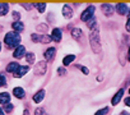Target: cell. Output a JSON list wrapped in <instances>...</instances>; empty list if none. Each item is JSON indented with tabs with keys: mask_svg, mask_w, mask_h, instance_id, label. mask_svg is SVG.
<instances>
[{
	"mask_svg": "<svg viewBox=\"0 0 130 115\" xmlns=\"http://www.w3.org/2000/svg\"><path fill=\"white\" fill-rule=\"evenodd\" d=\"M0 51H2V44H0Z\"/></svg>",
	"mask_w": 130,
	"mask_h": 115,
	"instance_id": "obj_37",
	"label": "cell"
},
{
	"mask_svg": "<svg viewBox=\"0 0 130 115\" xmlns=\"http://www.w3.org/2000/svg\"><path fill=\"white\" fill-rule=\"evenodd\" d=\"M127 56H129V60H130V47H129V51H127Z\"/></svg>",
	"mask_w": 130,
	"mask_h": 115,
	"instance_id": "obj_36",
	"label": "cell"
},
{
	"mask_svg": "<svg viewBox=\"0 0 130 115\" xmlns=\"http://www.w3.org/2000/svg\"><path fill=\"white\" fill-rule=\"evenodd\" d=\"M102 10H103V13L106 16H111L113 13V10H115V5H112V4H103L102 5Z\"/></svg>",
	"mask_w": 130,
	"mask_h": 115,
	"instance_id": "obj_11",
	"label": "cell"
},
{
	"mask_svg": "<svg viewBox=\"0 0 130 115\" xmlns=\"http://www.w3.org/2000/svg\"><path fill=\"white\" fill-rule=\"evenodd\" d=\"M94 12H96V7H94V5H89V7L82 13L80 19H82L83 22H88V21H91V19L94 17Z\"/></svg>",
	"mask_w": 130,
	"mask_h": 115,
	"instance_id": "obj_3",
	"label": "cell"
},
{
	"mask_svg": "<svg viewBox=\"0 0 130 115\" xmlns=\"http://www.w3.org/2000/svg\"><path fill=\"white\" fill-rule=\"evenodd\" d=\"M13 107H14V106H13L12 104H5V105H4V111H7V112H10V111L13 110Z\"/></svg>",
	"mask_w": 130,
	"mask_h": 115,
	"instance_id": "obj_28",
	"label": "cell"
},
{
	"mask_svg": "<svg viewBox=\"0 0 130 115\" xmlns=\"http://www.w3.org/2000/svg\"><path fill=\"white\" fill-rule=\"evenodd\" d=\"M35 115H48V114L45 111V109H42V107H38V109L36 110Z\"/></svg>",
	"mask_w": 130,
	"mask_h": 115,
	"instance_id": "obj_25",
	"label": "cell"
},
{
	"mask_svg": "<svg viewBox=\"0 0 130 115\" xmlns=\"http://www.w3.org/2000/svg\"><path fill=\"white\" fill-rule=\"evenodd\" d=\"M13 56L17 58V59H22V58H24L26 56V47L22 46V45H19L18 47H15L14 49V52H13Z\"/></svg>",
	"mask_w": 130,
	"mask_h": 115,
	"instance_id": "obj_6",
	"label": "cell"
},
{
	"mask_svg": "<svg viewBox=\"0 0 130 115\" xmlns=\"http://www.w3.org/2000/svg\"><path fill=\"white\" fill-rule=\"evenodd\" d=\"M62 16L67 18V19H70L73 17V9L69 5H64L62 7Z\"/></svg>",
	"mask_w": 130,
	"mask_h": 115,
	"instance_id": "obj_8",
	"label": "cell"
},
{
	"mask_svg": "<svg viewBox=\"0 0 130 115\" xmlns=\"http://www.w3.org/2000/svg\"><path fill=\"white\" fill-rule=\"evenodd\" d=\"M55 52H56L55 47H48V49L45 51V58H46V60H51L52 58L55 56Z\"/></svg>",
	"mask_w": 130,
	"mask_h": 115,
	"instance_id": "obj_18",
	"label": "cell"
},
{
	"mask_svg": "<svg viewBox=\"0 0 130 115\" xmlns=\"http://www.w3.org/2000/svg\"><path fill=\"white\" fill-rule=\"evenodd\" d=\"M9 10V4L7 3H0V17H3L8 13Z\"/></svg>",
	"mask_w": 130,
	"mask_h": 115,
	"instance_id": "obj_19",
	"label": "cell"
},
{
	"mask_svg": "<svg viewBox=\"0 0 130 115\" xmlns=\"http://www.w3.org/2000/svg\"><path fill=\"white\" fill-rule=\"evenodd\" d=\"M23 115H29V112H28V110H24V111H23Z\"/></svg>",
	"mask_w": 130,
	"mask_h": 115,
	"instance_id": "obj_35",
	"label": "cell"
},
{
	"mask_svg": "<svg viewBox=\"0 0 130 115\" xmlns=\"http://www.w3.org/2000/svg\"><path fill=\"white\" fill-rule=\"evenodd\" d=\"M5 83H7V78H5V76H4L3 73H0V87L4 86Z\"/></svg>",
	"mask_w": 130,
	"mask_h": 115,
	"instance_id": "obj_26",
	"label": "cell"
},
{
	"mask_svg": "<svg viewBox=\"0 0 130 115\" xmlns=\"http://www.w3.org/2000/svg\"><path fill=\"white\" fill-rule=\"evenodd\" d=\"M12 16H13V19H14V22H19V18H21V14H19L18 12H14V10H13V13H12Z\"/></svg>",
	"mask_w": 130,
	"mask_h": 115,
	"instance_id": "obj_27",
	"label": "cell"
},
{
	"mask_svg": "<svg viewBox=\"0 0 130 115\" xmlns=\"http://www.w3.org/2000/svg\"><path fill=\"white\" fill-rule=\"evenodd\" d=\"M89 41H91V46H92L93 51L94 52H100L101 51V42H100V30H98L97 24L93 28H91Z\"/></svg>",
	"mask_w": 130,
	"mask_h": 115,
	"instance_id": "obj_1",
	"label": "cell"
},
{
	"mask_svg": "<svg viewBox=\"0 0 130 115\" xmlns=\"http://www.w3.org/2000/svg\"><path fill=\"white\" fill-rule=\"evenodd\" d=\"M74 59H75V55H68V56H65L64 59H62V64L67 67V65H69Z\"/></svg>",
	"mask_w": 130,
	"mask_h": 115,
	"instance_id": "obj_21",
	"label": "cell"
},
{
	"mask_svg": "<svg viewBox=\"0 0 130 115\" xmlns=\"http://www.w3.org/2000/svg\"><path fill=\"white\" fill-rule=\"evenodd\" d=\"M28 70H29V67H28V65H22V67H19V68H18V70H17L14 74H15V77H17V78H21V77H23Z\"/></svg>",
	"mask_w": 130,
	"mask_h": 115,
	"instance_id": "obj_9",
	"label": "cell"
},
{
	"mask_svg": "<svg viewBox=\"0 0 130 115\" xmlns=\"http://www.w3.org/2000/svg\"><path fill=\"white\" fill-rule=\"evenodd\" d=\"M122 96H124V90L121 88V90H119V91H117V93H116V95L112 97V100H111V104H112L113 106H115V105H117V104L120 102V100H121V97H122Z\"/></svg>",
	"mask_w": 130,
	"mask_h": 115,
	"instance_id": "obj_10",
	"label": "cell"
},
{
	"mask_svg": "<svg viewBox=\"0 0 130 115\" xmlns=\"http://www.w3.org/2000/svg\"><path fill=\"white\" fill-rule=\"evenodd\" d=\"M129 93H130V88H129Z\"/></svg>",
	"mask_w": 130,
	"mask_h": 115,
	"instance_id": "obj_39",
	"label": "cell"
},
{
	"mask_svg": "<svg viewBox=\"0 0 130 115\" xmlns=\"http://www.w3.org/2000/svg\"><path fill=\"white\" fill-rule=\"evenodd\" d=\"M0 115H5V111H4L3 107H0Z\"/></svg>",
	"mask_w": 130,
	"mask_h": 115,
	"instance_id": "obj_34",
	"label": "cell"
},
{
	"mask_svg": "<svg viewBox=\"0 0 130 115\" xmlns=\"http://www.w3.org/2000/svg\"><path fill=\"white\" fill-rule=\"evenodd\" d=\"M9 101H10V95L8 92H2L0 93V104L5 105V104H9Z\"/></svg>",
	"mask_w": 130,
	"mask_h": 115,
	"instance_id": "obj_17",
	"label": "cell"
},
{
	"mask_svg": "<svg viewBox=\"0 0 130 115\" xmlns=\"http://www.w3.org/2000/svg\"><path fill=\"white\" fill-rule=\"evenodd\" d=\"M13 95H14V97H17V98H23L24 95H26V92H24V90H23L22 87H14V88H13Z\"/></svg>",
	"mask_w": 130,
	"mask_h": 115,
	"instance_id": "obj_12",
	"label": "cell"
},
{
	"mask_svg": "<svg viewBox=\"0 0 130 115\" xmlns=\"http://www.w3.org/2000/svg\"><path fill=\"white\" fill-rule=\"evenodd\" d=\"M78 68H80V69H82V72H83L84 74H88V73H89V70H88V68H86V67H82V65H78Z\"/></svg>",
	"mask_w": 130,
	"mask_h": 115,
	"instance_id": "obj_29",
	"label": "cell"
},
{
	"mask_svg": "<svg viewBox=\"0 0 130 115\" xmlns=\"http://www.w3.org/2000/svg\"><path fill=\"white\" fill-rule=\"evenodd\" d=\"M129 18H130V10H129Z\"/></svg>",
	"mask_w": 130,
	"mask_h": 115,
	"instance_id": "obj_38",
	"label": "cell"
},
{
	"mask_svg": "<svg viewBox=\"0 0 130 115\" xmlns=\"http://www.w3.org/2000/svg\"><path fill=\"white\" fill-rule=\"evenodd\" d=\"M72 36H73L75 40H80L82 36H83V32H82L79 28H73V30H72Z\"/></svg>",
	"mask_w": 130,
	"mask_h": 115,
	"instance_id": "obj_20",
	"label": "cell"
},
{
	"mask_svg": "<svg viewBox=\"0 0 130 115\" xmlns=\"http://www.w3.org/2000/svg\"><path fill=\"white\" fill-rule=\"evenodd\" d=\"M35 54L33 52H27L26 54V59H27V62L28 63H35Z\"/></svg>",
	"mask_w": 130,
	"mask_h": 115,
	"instance_id": "obj_23",
	"label": "cell"
},
{
	"mask_svg": "<svg viewBox=\"0 0 130 115\" xmlns=\"http://www.w3.org/2000/svg\"><path fill=\"white\" fill-rule=\"evenodd\" d=\"M107 112H108V107H102L98 111H96L94 115H107Z\"/></svg>",
	"mask_w": 130,
	"mask_h": 115,
	"instance_id": "obj_24",
	"label": "cell"
},
{
	"mask_svg": "<svg viewBox=\"0 0 130 115\" xmlns=\"http://www.w3.org/2000/svg\"><path fill=\"white\" fill-rule=\"evenodd\" d=\"M21 65L18 64V63H15V62H12V63H9L8 64V67H7V72L8 73H15L17 70H18V68H19Z\"/></svg>",
	"mask_w": 130,
	"mask_h": 115,
	"instance_id": "obj_14",
	"label": "cell"
},
{
	"mask_svg": "<svg viewBox=\"0 0 130 115\" xmlns=\"http://www.w3.org/2000/svg\"><path fill=\"white\" fill-rule=\"evenodd\" d=\"M43 97H45V90H40L37 93H35V96H33V101H35L36 104H40V102L43 100Z\"/></svg>",
	"mask_w": 130,
	"mask_h": 115,
	"instance_id": "obj_15",
	"label": "cell"
},
{
	"mask_svg": "<svg viewBox=\"0 0 130 115\" xmlns=\"http://www.w3.org/2000/svg\"><path fill=\"white\" fill-rule=\"evenodd\" d=\"M61 31L59 30V28H54L52 30V33H51V38L54 40V41H56V42H59V41H61Z\"/></svg>",
	"mask_w": 130,
	"mask_h": 115,
	"instance_id": "obj_13",
	"label": "cell"
},
{
	"mask_svg": "<svg viewBox=\"0 0 130 115\" xmlns=\"http://www.w3.org/2000/svg\"><path fill=\"white\" fill-rule=\"evenodd\" d=\"M12 27H13V31L17 32V33H19V32H22V31L24 30V24H23L21 21H19V22H13Z\"/></svg>",
	"mask_w": 130,
	"mask_h": 115,
	"instance_id": "obj_16",
	"label": "cell"
},
{
	"mask_svg": "<svg viewBox=\"0 0 130 115\" xmlns=\"http://www.w3.org/2000/svg\"><path fill=\"white\" fill-rule=\"evenodd\" d=\"M31 5H33V4H23V7H24V8H26V9H28V10H29V9H31V8H32V7H31Z\"/></svg>",
	"mask_w": 130,
	"mask_h": 115,
	"instance_id": "obj_33",
	"label": "cell"
},
{
	"mask_svg": "<svg viewBox=\"0 0 130 115\" xmlns=\"http://www.w3.org/2000/svg\"><path fill=\"white\" fill-rule=\"evenodd\" d=\"M33 7L37 8L40 13H43V12L46 10V4H45V3H37V4H33Z\"/></svg>",
	"mask_w": 130,
	"mask_h": 115,
	"instance_id": "obj_22",
	"label": "cell"
},
{
	"mask_svg": "<svg viewBox=\"0 0 130 115\" xmlns=\"http://www.w3.org/2000/svg\"><path fill=\"white\" fill-rule=\"evenodd\" d=\"M115 10H116L120 16H125V14H126V12H127V5H126V4H124V3L116 4Z\"/></svg>",
	"mask_w": 130,
	"mask_h": 115,
	"instance_id": "obj_7",
	"label": "cell"
},
{
	"mask_svg": "<svg viewBox=\"0 0 130 115\" xmlns=\"http://www.w3.org/2000/svg\"><path fill=\"white\" fill-rule=\"evenodd\" d=\"M126 31L127 32H130V18L127 19V22H126Z\"/></svg>",
	"mask_w": 130,
	"mask_h": 115,
	"instance_id": "obj_32",
	"label": "cell"
},
{
	"mask_svg": "<svg viewBox=\"0 0 130 115\" xmlns=\"http://www.w3.org/2000/svg\"><path fill=\"white\" fill-rule=\"evenodd\" d=\"M19 42H21V36L19 33L12 31V32H8L4 37V44L8 46V47H14V46H19Z\"/></svg>",
	"mask_w": 130,
	"mask_h": 115,
	"instance_id": "obj_2",
	"label": "cell"
},
{
	"mask_svg": "<svg viewBox=\"0 0 130 115\" xmlns=\"http://www.w3.org/2000/svg\"><path fill=\"white\" fill-rule=\"evenodd\" d=\"M52 38L51 37H48V36H46V35H36V33H32V41H35V42H42V44H48L50 41H51Z\"/></svg>",
	"mask_w": 130,
	"mask_h": 115,
	"instance_id": "obj_4",
	"label": "cell"
},
{
	"mask_svg": "<svg viewBox=\"0 0 130 115\" xmlns=\"http://www.w3.org/2000/svg\"><path fill=\"white\" fill-rule=\"evenodd\" d=\"M125 105L130 107V97H125Z\"/></svg>",
	"mask_w": 130,
	"mask_h": 115,
	"instance_id": "obj_31",
	"label": "cell"
},
{
	"mask_svg": "<svg viewBox=\"0 0 130 115\" xmlns=\"http://www.w3.org/2000/svg\"><path fill=\"white\" fill-rule=\"evenodd\" d=\"M46 67H47V65H46L45 62H40V63L35 67V70H33L35 74H36V76H42V74H45V72H46V69H47Z\"/></svg>",
	"mask_w": 130,
	"mask_h": 115,
	"instance_id": "obj_5",
	"label": "cell"
},
{
	"mask_svg": "<svg viewBox=\"0 0 130 115\" xmlns=\"http://www.w3.org/2000/svg\"><path fill=\"white\" fill-rule=\"evenodd\" d=\"M57 73H59L60 76H62V74H67V70H65V69H62V68H59Z\"/></svg>",
	"mask_w": 130,
	"mask_h": 115,
	"instance_id": "obj_30",
	"label": "cell"
}]
</instances>
